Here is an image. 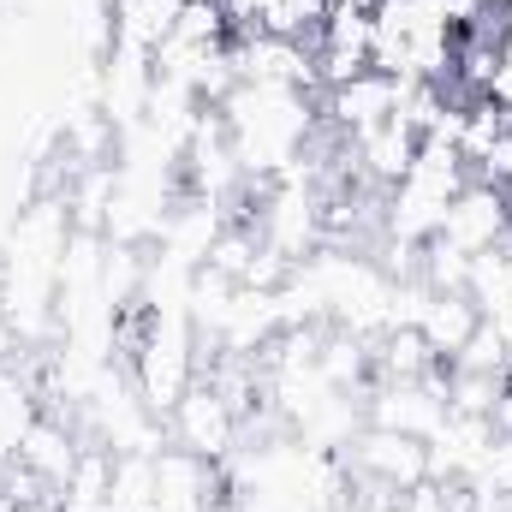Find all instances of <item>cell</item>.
<instances>
[{
    "label": "cell",
    "instance_id": "7a4b0ae2",
    "mask_svg": "<svg viewBox=\"0 0 512 512\" xmlns=\"http://www.w3.org/2000/svg\"><path fill=\"white\" fill-rule=\"evenodd\" d=\"M346 465L358 471V477H376L387 489H417L423 477H429V441L423 435H405V429H376V423H364L358 429V441H346Z\"/></svg>",
    "mask_w": 512,
    "mask_h": 512
},
{
    "label": "cell",
    "instance_id": "3957f363",
    "mask_svg": "<svg viewBox=\"0 0 512 512\" xmlns=\"http://www.w3.org/2000/svg\"><path fill=\"white\" fill-rule=\"evenodd\" d=\"M435 239H447V245H459V251H495V245H507L512 239V203H507V185H483V179H471L453 203H447V215H441V233Z\"/></svg>",
    "mask_w": 512,
    "mask_h": 512
},
{
    "label": "cell",
    "instance_id": "4fadbf2b",
    "mask_svg": "<svg viewBox=\"0 0 512 512\" xmlns=\"http://www.w3.org/2000/svg\"><path fill=\"white\" fill-rule=\"evenodd\" d=\"M477 6H483V12H507L512 0H477Z\"/></svg>",
    "mask_w": 512,
    "mask_h": 512
},
{
    "label": "cell",
    "instance_id": "8992f818",
    "mask_svg": "<svg viewBox=\"0 0 512 512\" xmlns=\"http://www.w3.org/2000/svg\"><path fill=\"white\" fill-rule=\"evenodd\" d=\"M477 322H483V310H477L471 292H429V304H423V316H417V334L429 340V352H435L441 364H453V358L465 352V340L477 334Z\"/></svg>",
    "mask_w": 512,
    "mask_h": 512
},
{
    "label": "cell",
    "instance_id": "ba28073f",
    "mask_svg": "<svg viewBox=\"0 0 512 512\" xmlns=\"http://www.w3.org/2000/svg\"><path fill=\"white\" fill-rule=\"evenodd\" d=\"M322 18H328V0H268L256 12V30L280 36V42H316Z\"/></svg>",
    "mask_w": 512,
    "mask_h": 512
},
{
    "label": "cell",
    "instance_id": "30bf717a",
    "mask_svg": "<svg viewBox=\"0 0 512 512\" xmlns=\"http://www.w3.org/2000/svg\"><path fill=\"white\" fill-rule=\"evenodd\" d=\"M268 0H221V12H227V24L233 30H256V12H262Z\"/></svg>",
    "mask_w": 512,
    "mask_h": 512
},
{
    "label": "cell",
    "instance_id": "7c38bea8",
    "mask_svg": "<svg viewBox=\"0 0 512 512\" xmlns=\"http://www.w3.org/2000/svg\"><path fill=\"white\" fill-rule=\"evenodd\" d=\"M489 423H495V435H512V382H507V393L495 399V411H489Z\"/></svg>",
    "mask_w": 512,
    "mask_h": 512
},
{
    "label": "cell",
    "instance_id": "52a82bcc",
    "mask_svg": "<svg viewBox=\"0 0 512 512\" xmlns=\"http://www.w3.org/2000/svg\"><path fill=\"white\" fill-rule=\"evenodd\" d=\"M18 465H30L36 477H48V483H60L66 489V477H72V465H78V447H72V435H66V423L54 417V411H42L30 429H24V441H18V453H12Z\"/></svg>",
    "mask_w": 512,
    "mask_h": 512
},
{
    "label": "cell",
    "instance_id": "5b68a950",
    "mask_svg": "<svg viewBox=\"0 0 512 512\" xmlns=\"http://www.w3.org/2000/svg\"><path fill=\"white\" fill-rule=\"evenodd\" d=\"M352 149H358V173H364L370 185L393 191V185L411 173V161H417V149H423V131L393 114V120H382V126L358 131V137H352Z\"/></svg>",
    "mask_w": 512,
    "mask_h": 512
},
{
    "label": "cell",
    "instance_id": "6da1fadb",
    "mask_svg": "<svg viewBox=\"0 0 512 512\" xmlns=\"http://www.w3.org/2000/svg\"><path fill=\"white\" fill-rule=\"evenodd\" d=\"M167 435H173L179 453H197V459L221 465L239 447V411H233V399L221 387H209L197 376V382L185 387V399L167 411Z\"/></svg>",
    "mask_w": 512,
    "mask_h": 512
},
{
    "label": "cell",
    "instance_id": "277c9868",
    "mask_svg": "<svg viewBox=\"0 0 512 512\" xmlns=\"http://www.w3.org/2000/svg\"><path fill=\"white\" fill-rule=\"evenodd\" d=\"M393 108H399V78H387L376 66L358 72V78L340 84V90H316V120L334 126L340 137H358V131L393 120Z\"/></svg>",
    "mask_w": 512,
    "mask_h": 512
},
{
    "label": "cell",
    "instance_id": "9c48e42d",
    "mask_svg": "<svg viewBox=\"0 0 512 512\" xmlns=\"http://www.w3.org/2000/svg\"><path fill=\"white\" fill-rule=\"evenodd\" d=\"M167 36H179V42H191V48H221V42L233 36V24H227L221 0H185Z\"/></svg>",
    "mask_w": 512,
    "mask_h": 512
},
{
    "label": "cell",
    "instance_id": "8fae6325",
    "mask_svg": "<svg viewBox=\"0 0 512 512\" xmlns=\"http://www.w3.org/2000/svg\"><path fill=\"white\" fill-rule=\"evenodd\" d=\"M18 340H24V334H18V322H12V310L0 304V370L12 364V352H18Z\"/></svg>",
    "mask_w": 512,
    "mask_h": 512
}]
</instances>
